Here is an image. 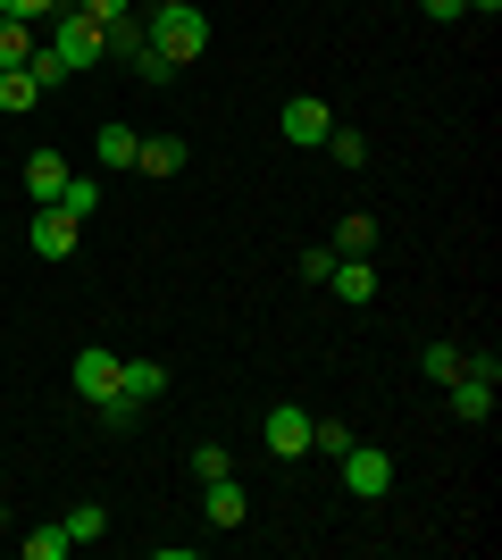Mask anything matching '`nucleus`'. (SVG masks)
<instances>
[{
  "label": "nucleus",
  "mask_w": 502,
  "mask_h": 560,
  "mask_svg": "<svg viewBox=\"0 0 502 560\" xmlns=\"http://www.w3.org/2000/svg\"><path fill=\"white\" fill-rule=\"evenodd\" d=\"M143 34H151V50H160L167 68H192V59L210 50V18H201V0H167V9H151Z\"/></svg>",
  "instance_id": "nucleus-1"
},
{
  "label": "nucleus",
  "mask_w": 502,
  "mask_h": 560,
  "mask_svg": "<svg viewBox=\"0 0 502 560\" xmlns=\"http://www.w3.org/2000/svg\"><path fill=\"white\" fill-rule=\"evenodd\" d=\"M43 50H50L68 75L101 68V18H84V9H68V0H59V9H50V43H43Z\"/></svg>",
  "instance_id": "nucleus-2"
},
{
  "label": "nucleus",
  "mask_w": 502,
  "mask_h": 560,
  "mask_svg": "<svg viewBox=\"0 0 502 560\" xmlns=\"http://www.w3.org/2000/svg\"><path fill=\"white\" fill-rule=\"evenodd\" d=\"M494 385H502V369H494V351H469V369L453 376V385H444V394H453V419H494Z\"/></svg>",
  "instance_id": "nucleus-3"
},
{
  "label": "nucleus",
  "mask_w": 502,
  "mask_h": 560,
  "mask_svg": "<svg viewBox=\"0 0 502 560\" xmlns=\"http://www.w3.org/2000/svg\"><path fill=\"white\" fill-rule=\"evenodd\" d=\"M160 394H167V369H160V360H118V401H101V419L126 427L143 401H160Z\"/></svg>",
  "instance_id": "nucleus-4"
},
{
  "label": "nucleus",
  "mask_w": 502,
  "mask_h": 560,
  "mask_svg": "<svg viewBox=\"0 0 502 560\" xmlns=\"http://www.w3.org/2000/svg\"><path fill=\"white\" fill-rule=\"evenodd\" d=\"M343 486H352L360 502H385V493H394V452L352 444V452H343Z\"/></svg>",
  "instance_id": "nucleus-5"
},
{
  "label": "nucleus",
  "mask_w": 502,
  "mask_h": 560,
  "mask_svg": "<svg viewBox=\"0 0 502 560\" xmlns=\"http://www.w3.org/2000/svg\"><path fill=\"white\" fill-rule=\"evenodd\" d=\"M75 394H84V401H93V410H101V401H118V351H101V343H84V351H75Z\"/></svg>",
  "instance_id": "nucleus-6"
},
{
  "label": "nucleus",
  "mask_w": 502,
  "mask_h": 560,
  "mask_svg": "<svg viewBox=\"0 0 502 560\" xmlns=\"http://www.w3.org/2000/svg\"><path fill=\"white\" fill-rule=\"evenodd\" d=\"M201 518H210L218 536H235L243 518H252V493L235 486V468H226V477H210V486H201Z\"/></svg>",
  "instance_id": "nucleus-7"
},
{
  "label": "nucleus",
  "mask_w": 502,
  "mask_h": 560,
  "mask_svg": "<svg viewBox=\"0 0 502 560\" xmlns=\"http://www.w3.org/2000/svg\"><path fill=\"white\" fill-rule=\"evenodd\" d=\"M75 234H84V218H68L59 201H43V210H34V226H25V243H34L43 259H68V252H75Z\"/></svg>",
  "instance_id": "nucleus-8"
},
{
  "label": "nucleus",
  "mask_w": 502,
  "mask_h": 560,
  "mask_svg": "<svg viewBox=\"0 0 502 560\" xmlns=\"http://www.w3.org/2000/svg\"><path fill=\"white\" fill-rule=\"evenodd\" d=\"M260 435H268V452H277V460H302V452H311V410H302V401H277Z\"/></svg>",
  "instance_id": "nucleus-9"
},
{
  "label": "nucleus",
  "mask_w": 502,
  "mask_h": 560,
  "mask_svg": "<svg viewBox=\"0 0 502 560\" xmlns=\"http://www.w3.org/2000/svg\"><path fill=\"white\" fill-rule=\"evenodd\" d=\"M327 126H335V109L318 93H293L285 101V142L293 151H318V142H327Z\"/></svg>",
  "instance_id": "nucleus-10"
},
{
  "label": "nucleus",
  "mask_w": 502,
  "mask_h": 560,
  "mask_svg": "<svg viewBox=\"0 0 502 560\" xmlns=\"http://www.w3.org/2000/svg\"><path fill=\"white\" fill-rule=\"evenodd\" d=\"M143 50H151V34H143V18H135V9H118V18H101V59H126V68H135Z\"/></svg>",
  "instance_id": "nucleus-11"
},
{
  "label": "nucleus",
  "mask_w": 502,
  "mask_h": 560,
  "mask_svg": "<svg viewBox=\"0 0 502 560\" xmlns=\"http://www.w3.org/2000/svg\"><path fill=\"white\" fill-rule=\"evenodd\" d=\"M185 160H192L185 135H143L135 142V167H143V176H185Z\"/></svg>",
  "instance_id": "nucleus-12"
},
{
  "label": "nucleus",
  "mask_w": 502,
  "mask_h": 560,
  "mask_svg": "<svg viewBox=\"0 0 502 560\" xmlns=\"http://www.w3.org/2000/svg\"><path fill=\"white\" fill-rule=\"evenodd\" d=\"M327 293L335 302H377V268H369V259H335V277H327Z\"/></svg>",
  "instance_id": "nucleus-13"
},
{
  "label": "nucleus",
  "mask_w": 502,
  "mask_h": 560,
  "mask_svg": "<svg viewBox=\"0 0 502 560\" xmlns=\"http://www.w3.org/2000/svg\"><path fill=\"white\" fill-rule=\"evenodd\" d=\"M75 167H68V151H34V160H25V192H34V201H59V185H68Z\"/></svg>",
  "instance_id": "nucleus-14"
},
{
  "label": "nucleus",
  "mask_w": 502,
  "mask_h": 560,
  "mask_svg": "<svg viewBox=\"0 0 502 560\" xmlns=\"http://www.w3.org/2000/svg\"><path fill=\"white\" fill-rule=\"evenodd\" d=\"M369 252H377V218L352 210L343 226H335V259H369Z\"/></svg>",
  "instance_id": "nucleus-15"
},
{
  "label": "nucleus",
  "mask_w": 502,
  "mask_h": 560,
  "mask_svg": "<svg viewBox=\"0 0 502 560\" xmlns=\"http://www.w3.org/2000/svg\"><path fill=\"white\" fill-rule=\"evenodd\" d=\"M34 101H43V84H34V68H0V109H9V117H25V109H34Z\"/></svg>",
  "instance_id": "nucleus-16"
},
{
  "label": "nucleus",
  "mask_w": 502,
  "mask_h": 560,
  "mask_svg": "<svg viewBox=\"0 0 502 560\" xmlns=\"http://www.w3.org/2000/svg\"><path fill=\"white\" fill-rule=\"evenodd\" d=\"M59 527H68V544L84 552V544H101V536H109V511H101V502H75V511L59 518Z\"/></svg>",
  "instance_id": "nucleus-17"
},
{
  "label": "nucleus",
  "mask_w": 502,
  "mask_h": 560,
  "mask_svg": "<svg viewBox=\"0 0 502 560\" xmlns=\"http://www.w3.org/2000/svg\"><path fill=\"white\" fill-rule=\"evenodd\" d=\"M34 50H43V43H34V25H25V18H0V68H25Z\"/></svg>",
  "instance_id": "nucleus-18"
},
{
  "label": "nucleus",
  "mask_w": 502,
  "mask_h": 560,
  "mask_svg": "<svg viewBox=\"0 0 502 560\" xmlns=\"http://www.w3.org/2000/svg\"><path fill=\"white\" fill-rule=\"evenodd\" d=\"M419 369H428V385H453V376L469 369V351H460V343H428V351H419Z\"/></svg>",
  "instance_id": "nucleus-19"
},
{
  "label": "nucleus",
  "mask_w": 502,
  "mask_h": 560,
  "mask_svg": "<svg viewBox=\"0 0 502 560\" xmlns=\"http://www.w3.org/2000/svg\"><path fill=\"white\" fill-rule=\"evenodd\" d=\"M17 552H25V560H68L75 544H68V527L50 518V527H34V536H17Z\"/></svg>",
  "instance_id": "nucleus-20"
},
{
  "label": "nucleus",
  "mask_w": 502,
  "mask_h": 560,
  "mask_svg": "<svg viewBox=\"0 0 502 560\" xmlns=\"http://www.w3.org/2000/svg\"><path fill=\"white\" fill-rule=\"evenodd\" d=\"M135 142H143L135 126H101V142H93V151H101V167H135Z\"/></svg>",
  "instance_id": "nucleus-21"
},
{
  "label": "nucleus",
  "mask_w": 502,
  "mask_h": 560,
  "mask_svg": "<svg viewBox=\"0 0 502 560\" xmlns=\"http://www.w3.org/2000/svg\"><path fill=\"white\" fill-rule=\"evenodd\" d=\"M318 151H327L335 167H360V160H369V135H352V126H327V142H318Z\"/></svg>",
  "instance_id": "nucleus-22"
},
{
  "label": "nucleus",
  "mask_w": 502,
  "mask_h": 560,
  "mask_svg": "<svg viewBox=\"0 0 502 560\" xmlns=\"http://www.w3.org/2000/svg\"><path fill=\"white\" fill-rule=\"evenodd\" d=\"M311 452L343 460V452H352V427H343V419H318V410H311Z\"/></svg>",
  "instance_id": "nucleus-23"
},
{
  "label": "nucleus",
  "mask_w": 502,
  "mask_h": 560,
  "mask_svg": "<svg viewBox=\"0 0 502 560\" xmlns=\"http://www.w3.org/2000/svg\"><path fill=\"white\" fill-rule=\"evenodd\" d=\"M59 210H68V218H93L101 210V185H93V176H68V185H59Z\"/></svg>",
  "instance_id": "nucleus-24"
},
{
  "label": "nucleus",
  "mask_w": 502,
  "mask_h": 560,
  "mask_svg": "<svg viewBox=\"0 0 502 560\" xmlns=\"http://www.w3.org/2000/svg\"><path fill=\"white\" fill-rule=\"evenodd\" d=\"M293 268H302V284H327V277H335V243H318V252H302V259H293Z\"/></svg>",
  "instance_id": "nucleus-25"
},
{
  "label": "nucleus",
  "mask_w": 502,
  "mask_h": 560,
  "mask_svg": "<svg viewBox=\"0 0 502 560\" xmlns=\"http://www.w3.org/2000/svg\"><path fill=\"white\" fill-rule=\"evenodd\" d=\"M226 468H235V460H226L218 444H201V452H192V477H201V486H210V477H226Z\"/></svg>",
  "instance_id": "nucleus-26"
},
{
  "label": "nucleus",
  "mask_w": 502,
  "mask_h": 560,
  "mask_svg": "<svg viewBox=\"0 0 502 560\" xmlns=\"http://www.w3.org/2000/svg\"><path fill=\"white\" fill-rule=\"evenodd\" d=\"M59 0H0V18H25V25H43Z\"/></svg>",
  "instance_id": "nucleus-27"
},
{
  "label": "nucleus",
  "mask_w": 502,
  "mask_h": 560,
  "mask_svg": "<svg viewBox=\"0 0 502 560\" xmlns=\"http://www.w3.org/2000/svg\"><path fill=\"white\" fill-rule=\"evenodd\" d=\"M68 9H84V18H118V9H135V0H68Z\"/></svg>",
  "instance_id": "nucleus-28"
},
{
  "label": "nucleus",
  "mask_w": 502,
  "mask_h": 560,
  "mask_svg": "<svg viewBox=\"0 0 502 560\" xmlns=\"http://www.w3.org/2000/svg\"><path fill=\"white\" fill-rule=\"evenodd\" d=\"M419 9H428V18H435V25H453V18H460V9H469V0H419Z\"/></svg>",
  "instance_id": "nucleus-29"
},
{
  "label": "nucleus",
  "mask_w": 502,
  "mask_h": 560,
  "mask_svg": "<svg viewBox=\"0 0 502 560\" xmlns=\"http://www.w3.org/2000/svg\"><path fill=\"white\" fill-rule=\"evenodd\" d=\"M469 9H486V18H494V9H502V0H469Z\"/></svg>",
  "instance_id": "nucleus-30"
},
{
  "label": "nucleus",
  "mask_w": 502,
  "mask_h": 560,
  "mask_svg": "<svg viewBox=\"0 0 502 560\" xmlns=\"http://www.w3.org/2000/svg\"><path fill=\"white\" fill-rule=\"evenodd\" d=\"M151 9H167V0H151Z\"/></svg>",
  "instance_id": "nucleus-31"
}]
</instances>
